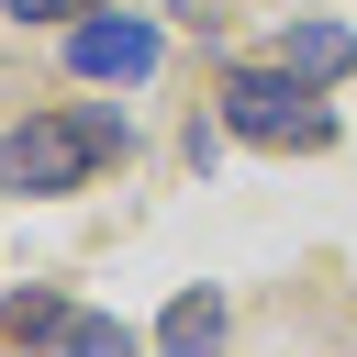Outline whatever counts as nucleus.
I'll use <instances>...</instances> for the list:
<instances>
[{"label":"nucleus","mask_w":357,"mask_h":357,"mask_svg":"<svg viewBox=\"0 0 357 357\" xmlns=\"http://www.w3.org/2000/svg\"><path fill=\"white\" fill-rule=\"evenodd\" d=\"M112 156H123V123H112V112H33V123L0 134V190L45 201V190H78V178L112 167Z\"/></svg>","instance_id":"nucleus-1"},{"label":"nucleus","mask_w":357,"mask_h":357,"mask_svg":"<svg viewBox=\"0 0 357 357\" xmlns=\"http://www.w3.org/2000/svg\"><path fill=\"white\" fill-rule=\"evenodd\" d=\"M223 123H234L245 145H279V156H312V145H335L324 78H301L290 56H279V67H234V78H223Z\"/></svg>","instance_id":"nucleus-2"},{"label":"nucleus","mask_w":357,"mask_h":357,"mask_svg":"<svg viewBox=\"0 0 357 357\" xmlns=\"http://www.w3.org/2000/svg\"><path fill=\"white\" fill-rule=\"evenodd\" d=\"M156 56H167V33H156L145 11H89V22H67V67H78V78H156Z\"/></svg>","instance_id":"nucleus-3"},{"label":"nucleus","mask_w":357,"mask_h":357,"mask_svg":"<svg viewBox=\"0 0 357 357\" xmlns=\"http://www.w3.org/2000/svg\"><path fill=\"white\" fill-rule=\"evenodd\" d=\"M0 335H22V346H89V357H123V346H134V335H123L112 312L45 301V290H11V301H0Z\"/></svg>","instance_id":"nucleus-4"},{"label":"nucleus","mask_w":357,"mask_h":357,"mask_svg":"<svg viewBox=\"0 0 357 357\" xmlns=\"http://www.w3.org/2000/svg\"><path fill=\"white\" fill-rule=\"evenodd\" d=\"M290 67H301V78H346V67H357V33H346V22H301V33H290Z\"/></svg>","instance_id":"nucleus-5"},{"label":"nucleus","mask_w":357,"mask_h":357,"mask_svg":"<svg viewBox=\"0 0 357 357\" xmlns=\"http://www.w3.org/2000/svg\"><path fill=\"white\" fill-rule=\"evenodd\" d=\"M156 335H167V346H223V301H212V290H190V301H178Z\"/></svg>","instance_id":"nucleus-6"},{"label":"nucleus","mask_w":357,"mask_h":357,"mask_svg":"<svg viewBox=\"0 0 357 357\" xmlns=\"http://www.w3.org/2000/svg\"><path fill=\"white\" fill-rule=\"evenodd\" d=\"M22 22H56V11H100V0H11Z\"/></svg>","instance_id":"nucleus-7"}]
</instances>
